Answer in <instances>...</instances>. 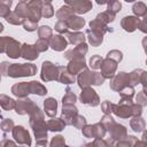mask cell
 I'll return each instance as SVG.
<instances>
[{"instance_id": "obj_14", "label": "cell", "mask_w": 147, "mask_h": 147, "mask_svg": "<svg viewBox=\"0 0 147 147\" xmlns=\"http://www.w3.org/2000/svg\"><path fill=\"white\" fill-rule=\"evenodd\" d=\"M67 23H68V26L69 29H72V30H79L84 26L85 24V20L82 18L80 16H72L70 17L69 20H67Z\"/></svg>"}, {"instance_id": "obj_1", "label": "cell", "mask_w": 147, "mask_h": 147, "mask_svg": "<svg viewBox=\"0 0 147 147\" xmlns=\"http://www.w3.org/2000/svg\"><path fill=\"white\" fill-rule=\"evenodd\" d=\"M37 71L33 64H11L8 65V76L10 77H22V76H32Z\"/></svg>"}, {"instance_id": "obj_8", "label": "cell", "mask_w": 147, "mask_h": 147, "mask_svg": "<svg viewBox=\"0 0 147 147\" xmlns=\"http://www.w3.org/2000/svg\"><path fill=\"white\" fill-rule=\"evenodd\" d=\"M11 92L16 96H25L26 94L31 93L30 83H20V84H16V85L13 86Z\"/></svg>"}, {"instance_id": "obj_26", "label": "cell", "mask_w": 147, "mask_h": 147, "mask_svg": "<svg viewBox=\"0 0 147 147\" xmlns=\"http://www.w3.org/2000/svg\"><path fill=\"white\" fill-rule=\"evenodd\" d=\"M11 6V1H0V15L6 17L9 14V8Z\"/></svg>"}, {"instance_id": "obj_9", "label": "cell", "mask_w": 147, "mask_h": 147, "mask_svg": "<svg viewBox=\"0 0 147 147\" xmlns=\"http://www.w3.org/2000/svg\"><path fill=\"white\" fill-rule=\"evenodd\" d=\"M21 54L26 60H34L38 57V51L36 49V47L31 46V45H26V44L23 45Z\"/></svg>"}, {"instance_id": "obj_18", "label": "cell", "mask_w": 147, "mask_h": 147, "mask_svg": "<svg viewBox=\"0 0 147 147\" xmlns=\"http://www.w3.org/2000/svg\"><path fill=\"white\" fill-rule=\"evenodd\" d=\"M87 33H88V40L93 46H99L102 42V34L101 33L95 32V31H91V30H88Z\"/></svg>"}, {"instance_id": "obj_3", "label": "cell", "mask_w": 147, "mask_h": 147, "mask_svg": "<svg viewBox=\"0 0 147 147\" xmlns=\"http://www.w3.org/2000/svg\"><path fill=\"white\" fill-rule=\"evenodd\" d=\"M41 79L42 80H52V79H59L56 67L53 65L51 62H44L42 63V71H41Z\"/></svg>"}, {"instance_id": "obj_35", "label": "cell", "mask_w": 147, "mask_h": 147, "mask_svg": "<svg viewBox=\"0 0 147 147\" xmlns=\"http://www.w3.org/2000/svg\"><path fill=\"white\" fill-rule=\"evenodd\" d=\"M113 57H115L116 62H118V61L122 60V53L118 52V51H111V52H109L108 53V59H113Z\"/></svg>"}, {"instance_id": "obj_34", "label": "cell", "mask_w": 147, "mask_h": 147, "mask_svg": "<svg viewBox=\"0 0 147 147\" xmlns=\"http://www.w3.org/2000/svg\"><path fill=\"white\" fill-rule=\"evenodd\" d=\"M75 126H77V127H82L83 125H85L86 124V121H85V118L83 117V116H79V115H77L76 116V119L74 121V123H72Z\"/></svg>"}, {"instance_id": "obj_32", "label": "cell", "mask_w": 147, "mask_h": 147, "mask_svg": "<svg viewBox=\"0 0 147 147\" xmlns=\"http://www.w3.org/2000/svg\"><path fill=\"white\" fill-rule=\"evenodd\" d=\"M90 63H91V67L93 69H98V68H101V63H102V59L98 55H94L91 57L90 60Z\"/></svg>"}, {"instance_id": "obj_10", "label": "cell", "mask_w": 147, "mask_h": 147, "mask_svg": "<svg viewBox=\"0 0 147 147\" xmlns=\"http://www.w3.org/2000/svg\"><path fill=\"white\" fill-rule=\"evenodd\" d=\"M84 68H85L84 59H74V61H70V64L68 65V72L74 76Z\"/></svg>"}, {"instance_id": "obj_16", "label": "cell", "mask_w": 147, "mask_h": 147, "mask_svg": "<svg viewBox=\"0 0 147 147\" xmlns=\"http://www.w3.org/2000/svg\"><path fill=\"white\" fill-rule=\"evenodd\" d=\"M44 106H45V110H46V114L48 116H54L56 114V108H57V103H56V100L53 99V98H48L47 100H45L44 102Z\"/></svg>"}, {"instance_id": "obj_17", "label": "cell", "mask_w": 147, "mask_h": 147, "mask_svg": "<svg viewBox=\"0 0 147 147\" xmlns=\"http://www.w3.org/2000/svg\"><path fill=\"white\" fill-rule=\"evenodd\" d=\"M47 125H48V129L51 131H61V130H63L65 123L61 118H53L48 122Z\"/></svg>"}, {"instance_id": "obj_23", "label": "cell", "mask_w": 147, "mask_h": 147, "mask_svg": "<svg viewBox=\"0 0 147 147\" xmlns=\"http://www.w3.org/2000/svg\"><path fill=\"white\" fill-rule=\"evenodd\" d=\"M6 21L8 22V23H11V24H15V25H17V24H23V18L22 17H20L15 11L14 13H9L7 16H6Z\"/></svg>"}, {"instance_id": "obj_30", "label": "cell", "mask_w": 147, "mask_h": 147, "mask_svg": "<svg viewBox=\"0 0 147 147\" xmlns=\"http://www.w3.org/2000/svg\"><path fill=\"white\" fill-rule=\"evenodd\" d=\"M34 47H36V49H37L38 52H44V51H46V49L48 48V41H47L46 39H39V40L36 42Z\"/></svg>"}, {"instance_id": "obj_38", "label": "cell", "mask_w": 147, "mask_h": 147, "mask_svg": "<svg viewBox=\"0 0 147 147\" xmlns=\"http://www.w3.org/2000/svg\"><path fill=\"white\" fill-rule=\"evenodd\" d=\"M139 29H140L142 32L147 33V14H146V16H144V18H142V20H140Z\"/></svg>"}, {"instance_id": "obj_2", "label": "cell", "mask_w": 147, "mask_h": 147, "mask_svg": "<svg viewBox=\"0 0 147 147\" xmlns=\"http://www.w3.org/2000/svg\"><path fill=\"white\" fill-rule=\"evenodd\" d=\"M80 101L85 105H90V106H98L99 105V98L95 93V91H93L92 88H84V91L80 94Z\"/></svg>"}, {"instance_id": "obj_37", "label": "cell", "mask_w": 147, "mask_h": 147, "mask_svg": "<svg viewBox=\"0 0 147 147\" xmlns=\"http://www.w3.org/2000/svg\"><path fill=\"white\" fill-rule=\"evenodd\" d=\"M13 125H14V124H13V121H10V119H6V121L2 122L1 127H2V130H3L5 132H7V131H10V130H11Z\"/></svg>"}, {"instance_id": "obj_4", "label": "cell", "mask_w": 147, "mask_h": 147, "mask_svg": "<svg viewBox=\"0 0 147 147\" xmlns=\"http://www.w3.org/2000/svg\"><path fill=\"white\" fill-rule=\"evenodd\" d=\"M13 134L14 138L20 142V144H24L30 146L31 145V139L29 136V132L23 127V126H16L13 129Z\"/></svg>"}, {"instance_id": "obj_24", "label": "cell", "mask_w": 147, "mask_h": 147, "mask_svg": "<svg viewBox=\"0 0 147 147\" xmlns=\"http://www.w3.org/2000/svg\"><path fill=\"white\" fill-rule=\"evenodd\" d=\"M131 126L136 132H140L142 131V129L145 127V122L142 121V118L140 117H136L131 121Z\"/></svg>"}, {"instance_id": "obj_12", "label": "cell", "mask_w": 147, "mask_h": 147, "mask_svg": "<svg viewBox=\"0 0 147 147\" xmlns=\"http://www.w3.org/2000/svg\"><path fill=\"white\" fill-rule=\"evenodd\" d=\"M34 103L32 102V100L30 99H24V100H20L16 103V113L17 114H26L28 111H30V107H33Z\"/></svg>"}, {"instance_id": "obj_13", "label": "cell", "mask_w": 147, "mask_h": 147, "mask_svg": "<svg viewBox=\"0 0 147 147\" xmlns=\"http://www.w3.org/2000/svg\"><path fill=\"white\" fill-rule=\"evenodd\" d=\"M74 13L75 11L72 10V8L68 5H65V6H62L59 9V11L56 13V16L60 21H67V20H69L70 17L74 16Z\"/></svg>"}, {"instance_id": "obj_22", "label": "cell", "mask_w": 147, "mask_h": 147, "mask_svg": "<svg viewBox=\"0 0 147 147\" xmlns=\"http://www.w3.org/2000/svg\"><path fill=\"white\" fill-rule=\"evenodd\" d=\"M96 18H98L99 21H101L102 23L107 24V23L114 21V18H115V14H113V13H110V11L107 10V11H103V13L99 14V15L96 16Z\"/></svg>"}, {"instance_id": "obj_25", "label": "cell", "mask_w": 147, "mask_h": 147, "mask_svg": "<svg viewBox=\"0 0 147 147\" xmlns=\"http://www.w3.org/2000/svg\"><path fill=\"white\" fill-rule=\"evenodd\" d=\"M38 32H39L40 39H46V40H47V39L51 38V36H52V30H51V28L47 26V25L40 26L39 30H38Z\"/></svg>"}, {"instance_id": "obj_27", "label": "cell", "mask_w": 147, "mask_h": 147, "mask_svg": "<svg viewBox=\"0 0 147 147\" xmlns=\"http://www.w3.org/2000/svg\"><path fill=\"white\" fill-rule=\"evenodd\" d=\"M63 105H74L76 102V95L70 91V88L67 90V95L63 96Z\"/></svg>"}, {"instance_id": "obj_7", "label": "cell", "mask_w": 147, "mask_h": 147, "mask_svg": "<svg viewBox=\"0 0 147 147\" xmlns=\"http://www.w3.org/2000/svg\"><path fill=\"white\" fill-rule=\"evenodd\" d=\"M101 70H102V76L105 78H110L113 77L115 70H116V62L111 61V59H106L103 63L101 64Z\"/></svg>"}, {"instance_id": "obj_31", "label": "cell", "mask_w": 147, "mask_h": 147, "mask_svg": "<svg viewBox=\"0 0 147 147\" xmlns=\"http://www.w3.org/2000/svg\"><path fill=\"white\" fill-rule=\"evenodd\" d=\"M69 26H68V23L67 21H59L56 24H55V30L61 32V33H65L68 31Z\"/></svg>"}, {"instance_id": "obj_11", "label": "cell", "mask_w": 147, "mask_h": 147, "mask_svg": "<svg viewBox=\"0 0 147 147\" xmlns=\"http://www.w3.org/2000/svg\"><path fill=\"white\" fill-rule=\"evenodd\" d=\"M8 41H9V46H8V49L6 51V53L8 54L9 57H13V59H16L20 56L21 52H20V44L11 39V38H8Z\"/></svg>"}, {"instance_id": "obj_6", "label": "cell", "mask_w": 147, "mask_h": 147, "mask_svg": "<svg viewBox=\"0 0 147 147\" xmlns=\"http://www.w3.org/2000/svg\"><path fill=\"white\" fill-rule=\"evenodd\" d=\"M67 5L70 6L72 10L78 14L87 13L92 8V2L90 1H74V2H67Z\"/></svg>"}, {"instance_id": "obj_5", "label": "cell", "mask_w": 147, "mask_h": 147, "mask_svg": "<svg viewBox=\"0 0 147 147\" xmlns=\"http://www.w3.org/2000/svg\"><path fill=\"white\" fill-rule=\"evenodd\" d=\"M139 23H140V18L134 16H125L122 20V26L127 32H132L137 28H139Z\"/></svg>"}, {"instance_id": "obj_42", "label": "cell", "mask_w": 147, "mask_h": 147, "mask_svg": "<svg viewBox=\"0 0 147 147\" xmlns=\"http://www.w3.org/2000/svg\"><path fill=\"white\" fill-rule=\"evenodd\" d=\"M146 63H147V61H146Z\"/></svg>"}, {"instance_id": "obj_29", "label": "cell", "mask_w": 147, "mask_h": 147, "mask_svg": "<svg viewBox=\"0 0 147 147\" xmlns=\"http://www.w3.org/2000/svg\"><path fill=\"white\" fill-rule=\"evenodd\" d=\"M3 98H5V100L6 101H3L2 99V101H1V106L5 108V109H7V110H9V109H11V108H14L15 107V101L13 100V99H10V98H8V96H6V95H2Z\"/></svg>"}, {"instance_id": "obj_20", "label": "cell", "mask_w": 147, "mask_h": 147, "mask_svg": "<svg viewBox=\"0 0 147 147\" xmlns=\"http://www.w3.org/2000/svg\"><path fill=\"white\" fill-rule=\"evenodd\" d=\"M54 15V10L52 7V3L49 1H42V6H41V16L44 17H51Z\"/></svg>"}, {"instance_id": "obj_40", "label": "cell", "mask_w": 147, "mask_h": 147, "mask_svg": "<svg viewBox=\"0 0 147 147\" xmlns=\"http://www.w3.org/2000/svg\"><path fill=\"white\" fill-rule=\"evenodd\" d=\"M140 82L145 85V87L147 86V72H142V75H141V79H140Z\"/></svg>"}, {"instance_id": "obj_41", "label": "cell", "mask_w": 147, "mask_h": 147, "mask_svg": "<svg viewBox=\"0 0 147 147\" xmlns=\"http://www.w3.org/2000/svg\"><path fill=\"white\" fill-rule=\"evenodd\" d=\"M142 45H144L145 51H146V53H147V37H145V38H144V40H142Z\"/></svg>"}, {"instance_id": "obj_33", "label": "cell", "mask_w": 147, "mask_h": 147, "mask_svg": "<svg viewBox=\"0 0 147 147\" xmlns=\"http://www.w3.org/2000/svg\"><path fill=\"white\" fill-rule=\"evenodd\" d=\"M23 26L26 31H34L37 29V23L30 20H24L23 21Z\"/></svg>"}, {"instance_id": "obj_39", "label": "cell", "mask_w": 147, "mask_h": 147, "mask_svg": "<svg viewBox=\"0 0 147 147\" xmlns=\"http://www.w3.org/2000/svg\"><path fill=\"white\" fill-rule=\"evenodd\" d=\"M130 139H131V137H127V140H125V141H121V142L117 145V147H131V145L129 144Z\"/></svg>"}, {"instance_id": "obj_15", "label": "cell", "mask_w": 147, "mask_h": 147, "mask_svg": "<svg viewBox=\"0 0 147 147\" xmlns=\"http://www.w3.org/2000/svg\"><path fill=\"white\" fill-rule=\"evenodd\" d=\"M67 40L64 39V37L62 36H55L53 37L52 41H51V47L55 51H63L67 47Z\"/></svg>"}, {"instance_id": "obj_21", "label": "cell", "mask_w": 147, "mask_h": 147, "mask_svg": "<svg viewBox=\"0 0 147 147\" xmlns=\"http://www.w3.org/2000/svg\"><path fill=\"white\" fill-rule=\"evenodd\" d=\"M69 37V41L71 44H75V45H80V44H84V40H85V36L80 32H76V33H69L68 34Z\"/></svg>"}, {"instance_id": "obj_36", "label": "cell", "mask_w": 147, "mask_h": 147, "mask_svg": "<svg viewBox=\"0 0 147 147\" xmlns=\"http://www.w3.org/2000/svg\"><path fill=\"white\" fill-rule=\"evenodd\" d=\"M102 110H103V113L106 114V115H108V114H110L111 111H113V107H114V105H111L109 101H106V102H103L102 103Z\"/></svg>"}, {"instance_id": "obj_19", "label": "cell", "mask_w": 147, "mask_h": 147, "mask_svg": "<svg viewBox=\"0 0 147 147\" xmlns=\"http://www.w3.org/2000/svg\"><path fill=\"white\" fill-rule=\"evenodd\" d=\"M132 10H133V13L139 17V16H146V14H147V7H146V5L144 3V2H136L134 5H133V7H132Z\"/></svg>"}, {"instance_id": "obj_28", "label": "cell", "mask_w": 147, "mask_h": 147, "mask_svg": "<svg viewBox=\"0 0 147 147\" xmlns=\"http://www.w3.org/2000/svg\"><path fill=\"white\" fill-rule=\"evenodd\" d=\"M122 8V3L119 1H110L108 2V11L113 13V14H116L121 10Z\"/></svg>"}]
</instances>
